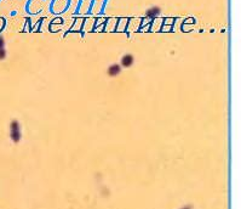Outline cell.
I'll return each mask as SVG.
<instances>
[{"label":"cell","mask_w":241,"mask_h":209,"mask_svg":"<svg viewBox=\"0 0 241 209\" xmlns=\"http://www.w3.org/2000/svg\"><path fill=\"white\" fill-rule=\"evenodd\" d=\"M11 139L15 142H18L21 139V130H20V124H18L17 120H13L11 123V134H10Z\"/></svg>","instance_id":"1"},{"label":"cell","mask_w":241,"mask_h":209,"mask_svg":"<svg viewBox=\"0 0 241 209\" xmlns=\"http://www.w3.org/2000/svg\"><path fill=\"white\" fill-rule=\"evenodd\" d=\"M133 63V57H132V55H125L124 57L121 59V65L124 66V67H130Z\"/></svg>","instance_id":"2"},{"label":"cell","mask_w":241,"mask_h":209,"mask_svg":"<svg viewBox=\"0 0 241 209\" xmlns=\"http://www.w3.org/2000/svg\"><path fill=\"white\" fill-rule=\"evenodd\" d=\"M120 71H121V68L119 65H112L108 69V74L110 77H115V75H118L120 73Z\"/></svg>","instance_id":"3"},{"label":"cell","mask_w":241,"mask_h":209,"mask_svg":"<svg viewBox=\"0 0 241 209\" xmlns=\"http://www.w3.org/2000/svg\"><path fill=\"white\" fill-rule=\"evenodd\" d=\"M159 13H160V9L159 7H153L150 10H148L145 15H147V17H149V18H155Z\"/></svg>","instance_id":"4"},{"label":"cell","mask_w":241,"mask_h":209,"mask_svg":"<svg viewBox=\"0 0 241 209\" xmlns=\"http://www.w3.org/2000/svg\"><path fill=\"white\" fill-rule=\"evenodd\" d=\"M5 56H6V51L4 49H0V60L5 59Z\"/></svg>","instance_id":"5"},{"label":"cell","mask_w":241,"mask_h":209,"mask_svg":"<svg viewBox=\"0 0 241 209\" xmlns=\"http://www.w3.org/2000/svg\"><path fill=\"white\" fill-rule=\"evenodd\" d=\"M4 45H5V42L1 36H0V49H4Z\"/></svg>","instance_id":"6"}]
</instances>
